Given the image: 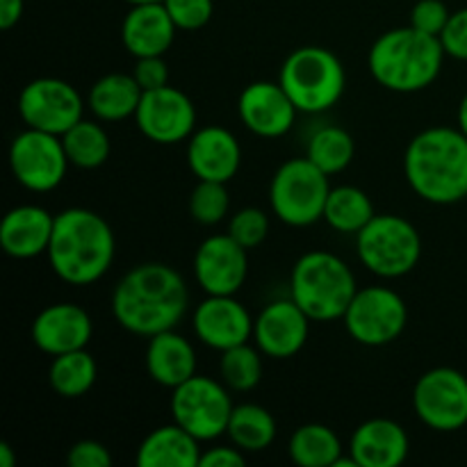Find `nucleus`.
I'll return each instance as SVG.
<instances>
[{
	"instance_id": "obj_42",
	"label": "nucleus",
	"mask_w": 467,
	"mask_h": 467,
	"mask_svg": "<svg viewBox=\"0 0 467 467\" xmlns=\"http://www.w3.org/2000/svg\"><path fill=\"white\" fill-rule=\"evenodd\" d=\"M26 0H0V30H12L23 16Z\"/></svg>"
},
{
	"instance_id": "obj_32",
	"label": "nucleus",
	"mask_w": 467,
	"mask_h": 467,
	"mask_svg": "<svg viewBox=\"0 0 467 467\" xmlns=\"http://www.w3.org/2000/svg\"><path fill=\"white\" fill-rule=\"evenodd\" d=\"M356 155L354 137L340 126H322L310 135L306 158L327 176L345 171Z\"/></svg>"
},
{
	"instance_id": "obj_33",
	"label": "nucleus",
	"mask_w": 467,
	"mask_h": 467,
	"mask_svg": "<svg viewBox=\"0 0 467 467\" xmlns=\"http://www.w3.org/2000/svg\"><path fill=\"white\" fill-rule=\"evenodd\" d=\"M260 354L263 351L258 347H251L249 342L222 351L219 377H222L223 386L235 392L254 390L260 379H263V358H260Z\"/></svg>"
},
{
	"instance_id": "obj_36",
	"label": "nucleus",
	"mask_w": 467,
	"mask_h": 467,
	"mask_svg": "<svg viewBox=\"0 0 467 467\" xmlns=\"http://www.w3.org/2000/svg\"><path fill=\"white\" fill-rule=\"evenodd\" d=\"M162 3L178 30L185 32H194L208 26L214 12L213 0H162Z\"/></svg>"
},
{
	"instance_id": "obj_9",
	"label": "nucleus",
	"mask_w": 467,
	"mask_h": 467,
	"mask_svg": "<svg viewBox=\"0 0 467 467\" xmlns=\"http://www.w3.org/2000/svg\"><path fill=\"white\" fill-rule=\"evenodd\" d=\"M171 392L173 422L181 424L196 441L213 442L226 433L235 404L231 401L223 381L194 374Z\"/></svg>"
},
{
	"instance_id": "obj_30",
	"label": "nucleus",
	"mask_w": 467,
	"mask_h": 467,
	"mask_svg": "<svg viewBox=\"0 0 467 467\" xmlns=\"http://www.w3.org/2000/svg\"><path fill=\"white\" fill-rule=\"evenodd\" d=\"M99 365L87 349L53 356L48 368V383L64 400H78L94 388Z\"/></svg>"
},
{
	"instance_id": "obj_37",
	"label": "nucleus",
	"mask_w": 467,
	"mask_h": 467,
	"mask_svg": "<svg viewBox=\"0 0 467 467\" xmlns=\"http://www.w3.org/2000/svg\"><path fill=\"white\" fill-rule=\"evenodd\" d=\"M450 16L451 12L447 9V5L442 0H420V3H415L413 12H410V26L415 30L424 32V35H431L441 39Z\"/></svg>"
},
{
	"instance_id": "obj_43",
	"label": "nucleus",
	"mask_w": 467,
	"mask_h": 467,
	"mask_svg": "<svg viewBox=\"0 0 467 467\" xmlns=\"http://www.w3.org/2000/svg\"><path fill=\"white\" fill-rule=\"evenodd\" d=\"M16 465V454H14L9 442H0V467H14Z\"/></svg>"
},
{
	"instance_id": "obj_2",
	"label": "nucleus",
	"mask_w": 467,
	"mask_h": 467,
	"mask_svg": "<svg viewBox=\"0 0 467 467\" xmlns=\"http://www.w3.org/2000/svg\"><path fill=\"white\" fill-rule=\"evenodd\" d=\"M117 240L108 219L87 208H67L55 214L53 237L46 255L59 281L85 287L109 272Z\"/></svg>"
},
{
	"instance_id": "obj_21",
	"label": "nucleus",
	"mask_w": 467,
	"mask_h": 467,
	"mask_svg": "<svg viewBox=\"0 0 467 467\" xmlns=\"http://www.w3.org/2000/svg\"><path fill=\"white\" fill-rule=\"evenodd\" d=\"M176 32V23L169 16L164 3L130 5V12L121 23L123 48L135 59L164 55L171 48Z\"/></svg>"
},
{
	"instance_id": "obj_27",
	"label": "nucleus",
	"mask_w": 467,
	"mask_h": 467,
	"mask_svg": "<svg viewBox=\"0 0 467 467\" xmlns=\"http://www.w3.org/2000/svg\"><path fill=\"white\" fill-rule=\"evenodd\" d=\"M374 203L360 187L340 185L331 187L324 208V222L337 233L345 235H356L363 231L374 217Z\"/></svg>"
},
{
	"instance_id": "obj_16",
	"label": "nucleus",
	"mask_w": 467,
	"mask_h": 467,
	"mask_svg": "<svg viewBox=\"0 0 467 467\" xmlns=\"http://www.w3.org/2000/svg\"><path fill=\"white\" fill-rule=\"evenodd\" d=\"M254 324L255 319L235 299V295H208L196 306L194 317H192V328L201 345L210 347L219 354L231 347L249 342L254 337Z\"/></svg>"
},
{
	"instance_id": "obj_29",
	"label": "nucleus",
	"mask_w": 467,
	"mask_h": 467,
	"mask_svg": "<svg viewBox=\"0 0 467 467\" xmlns=\"http://www.w3.org/2000/svg\"><path fill=\"white\" fill-rule=\"evenodd\" d=\"M226 436L242 451H265L276 438V420L265 406L237 404L228 420Z\"/></svg>"
},
{
	"instance_id": "obj_34",
	"label": "nucleus",
	"mask_w": 467,
	"mask_h": 467,
	"mask_svg": "<svg viewBox=\"0 0 467 467\" xmlns=\"http://www.w3.org/2000/svg\"><path fill=\"white\" fill-rule=\"evenodd\" d=\"M231 210V196H228L226 182L199 181L190 196V214L201 226H217L223 222Z\"/></svg>"
},
{
	"instance_id": "obj_20",
	"label": "nucleus",
	"mask_w": 467,
	"mask_h": 467,
	"mask_svg": "<svg viewBox=\"0 0 467 467\" xmlns=\"http://www.w3.org/2000/svg\"><path fill=\"white\" fill-rule=\"evenodd\" d=\"M187 164L199 181L228 182L242 164V146L231 130L205 126L187 140Z\"/></svg>"
},
{
	"instance_id": "obj_22",
	"label": "nucleus",
	"mask_w": 467,
	"mask_h": 467,
	"mask_svg": "<svg viewBox=\"0 0 467 467\" xmlns=\"http://www.w3.org/2000/svg\"><path fill=\"white\" fill-rule=\"evenodd\" d=\"M55 214L41 205H16L0 219V249L16 260H32L48 251Z\"/></svg>"
},
{
	"instance_id": "obj_14",
	"label": "nucleus",
	"mask_w": 467,
	"mask_h": 467,
	"mask_svg": "<svg viewBox=\"0 0 467 467\" xmlns=\"http://www.w3.org/2000/svg\"><path fill=\"white\" fill-rule=\"evenodd\" d=\"M135 123L141 135L160 146L187 141L196 130V108L185 91L167 85L141 94Z\"/></svg>"
},
{
	"instance_id": "obj_45",
	"label": "nucleus",
	"mask_w": 467,
	"mask_h": 467,
	"mask_svg": "<svg viewBox=\"0 0 467 467\" xmlns=\"http://www.w3.org/2000/svg\"><path fill=\"white\" fill-rule=\"evenodd\" d=\"M128 5H144V3H162V0H126Z\"/></svg>"
},
{
	"instance_id": "obj_35",
	"label": "nucleus",
	"mask_w": 467,
	"mask_h": 467,
	"mask_svg": "<svg viewBox=\"0 0 467 467\" xmlns=\"http://www.w3.org/2000/svg\"><path fill=\"white\" fill-rule=\"evenodd\" d=\"M228 235L240 242L244 249H255L269 235V217L260 208H242L228 222Z\"/></svg>"
},
{
	"instance_id": "obj_31",
	"label": "nucleus",
	"mask_w": 467,
	"mask_h": 467,
	"mask_svg": "<svg viewBox=\"0 0 467 467\" xmlns=\"http://www.w3.org/2000/svg\"><path fill=\"white\" fill-rule=\"evenodd\" d=\"M62 144L68 155V162L78 169L103 167L109 158V150H112L105 128L99 121H89V119H82L71 130L64 132Z\"/></svg>"
},
{
	"instance_id": "obj_8",
	"label": "nucleus",
	"mask_w": 467,
	"mask_h": 467,
	"mask_svg": "<svg viewBox=\"0 0 467 467\" xmlns=\"http://www.w3.org/2000/svg\"><path fill=\"white\" fill-rule=\"evenodd\" d=\"M331 182L308 158H292L278 167L269 185V205L283 223L306 228L324 219Z\"/></svg>"
},
{
	"instance_id": "obj_17",
	"label": "nucleus",
	"mask_w": 467,
	"mask_h": 467,
	"mask_svg": "<svg viewBox=\"0 0 467 467\" xmlns=\"http://www.w3.org/2000/svg\"><path fill=\"white\" fill-rule=\"evenodd\" d=\"M313 319L295 299H278L265 306L254 324L255 347L269 358H292L306 347Z\"/></svg>"
},
{
	"instance_id": "obj_5",
	"label": "nucleus",
	"mask_w": 467,
	"mask_h": 467,
	"mask_svg": "<svg viewBox=\"0 0 467 467\" xmlns=\"http://www.w3.org/2000/svg\"><path fill=\"white\" fill-rule=\"evenodd\" d=\"M356 292L354 272L336 254L308 251L292 267L290 296L313 322H336L345 317Z\"/></svg>"
},
{
	"instance_id": "obj_11",
	"label": "nucleus",
	"mask_w": 467,
	"mask_h": 467,
	"mask_svg": "<svg viewBox=\"0 0 467 467\" xmlns=\"http://www.w3.org/2000/svg\"><path fill=\"white\" fill-rule=\"evenodd\" d=\"M68 164L71 162L59 135L26 128L9 146V167L14 178L18 185L36 194L57 190L67 176Z\"/></svg>"
},
{
	"instance_id": "obj_39",
	"label": "nucleus",
	"mask_w": 467,
	"mask_h": 467,
	"mask_svg": "<svg viewBox=\"0 0 467 467\" xmlns=\"http://www.w3.org/2000/svg\"><path fill=\"white\" fill-rule=\"evenodd\" d=\"M68 467H109L112 454L108 447L99 441H80L71 445L67 454Z\"/></svg>"
},
{
	"instance_id": "obj_25",
	"label": "nucleus",
	"mask_w": 467,
	"mask_h": 467,
	"mask_svg": "<svg viewBox=\"0 0 467 467\" xmlns=\"http://www.w3.org/2000/svg\"><path fill=\"white\" fill-rule=\"evenodd\" d=\"M199 445L201 442L181 424H164L141 441L135 463L140 467H199Z\"/></svg>"
},
{
	"instance_id": "obj_26",
	"label": "nucleus",
	"mask_w": 467,
	"mask_h": 467,
	"mask_svg": "<svg viewBox=\"0 0 467 467\" xmlns=\"http://www.w3.org/2000/svg\"><path fill=\"white\" fill-rule=\"evenodd\" d=\"M144 89L137 85L135 76L128 73H108L91 85L87 105L99 121H126L135 117Z\"/></svg>"
},
{
	"instance_id": "obj_3",
	"label": "nucleus",
	"mask_w": 467,
	"mask_h": 467,
	"mask_svg": "<svg viewBox=\"0 0 467 467\" xmlns=\"http://www.w3.org/2000/svg\"><path fill=\"white\" fill-rule=\"evenodd\" d=\"M404 173L410 190L433 205L459 203L467 196V135L436 126L418 132L406 146Z\"/></svg>"
},
{
	"instance_id": "obj_18",
	"label": "nucleus",
	"mask_w": 467,
	"mask_h": 467,
	"mask_svg": "<svg viewBox=\"0 0 467 467\" xmlns=\"http://www.w3.org/2000/svg\"><path fill=\"white\" fill-rule=\"evenodd\" d=\"M296 112L299 109L295 108L281 82L255 80L246 85L237 99V114L246 130L265 140L287 135L295 126Z\"/></svg>"
},
{
	"instance_id": "obj_44",
	"label": "nucleus",
	"mask_w": 467,
	"mask_h": 467,
	"mask_svg": "<svg viewBox=\"0 0 467 467\" xmlns=\"http://www.w3.org/2000/svg\"><path fill=\"white\" fill-rule=\"evenodd\" d=\"M456 119H459V128L467 135V94L461 99L459 112H456Z\"/></svg>"
},
{
	"instance_id": "obj_24",
	"label": "nucleus",
	"mask_w": 467,
	"mask_h": 467,
	"mask_svg": "<svg viewBox=\"0 0 467 467\" xmlns=\"http://www.w3.org/2000/svg\"><path fill=\"white\" fill-rule=\"evenodd\" d=\"M144 365L149 377L158 386L169 388V390L185 383L194 374H199L196 372L194 347H192V342L185 336L176 333V328L149 337Z\"/></svg>"
},
{
	"instance_id": "obj_10",
	"label": "nucleus",
	"mask_w": 467,
	"mask_h": 467,
	"mask_svg": "<svg viewBox=\"0 0 467 467\" xmlns=\"http://www.w3.org/2000/svg\"><path fill=\"white\" fill-rule=\"evenodd\" d=\"M342 322L351 340L358 345L386 347L404 333L409 308L400 292L386 285H372L356 292Z\"/></svg>"
},
{
	"instance_id": "obj_41",
	"label": "nucleus",
	"mask_w": 467,
	"mask_h": 467,
	"mask_svg": "<svg viewBox=\"0 0 467 467\" xmlns=\"http://www.w3.org/2000/svg\"><path fill=\"white\" fill-rule=\"evenodd\" d=\"M246 463L244 451L235 445L210 447L201 454V467H242Z\"/></svg>"
},
{
	"instance_id": "obj_28",
	"label": "nucleus",
	"mask_w": 467,
	"mask_h": 467,
	"mask_svg": "<svg viewBox=\"0 0 467 467\" xmlns=\"http://www.w3.org/2000/svg\"><path fill=\"white\" fill-rule=\"evenodd\" d=\"M287 454L301 467H333L342 456V442L331 427L310 422L292 433Z\"/></svg>"
},
{
	"instance_id": "obj_12",
	"label": "nucleus",
	"mask_w": 467,
	"mask_h": 467,
	"mask_svg": "<svg viewBox=\"0 0 467 467\" xmlns=\"http://www.w3.org/2000/svg\"><path fill=\"white\" fill-rule=\"evenodd\" d=\"M413 410L433 431H459L467 424V377L454 368H433L413 388Z\"/></svg>"
},
{
	"instance_id": "obj_19",
	"label": "nucleus",
	"mask_w": 467,
	"mask_h": 467,
	"mask_svg": "<svg viewBox=\"0 0 467 467\" xmlns=\"http://www.w3.org/2000/svg\"><path fill=\"white\" fill-rule=\"evenodd\" d=\"M30 336L36 349L44 354H68V351L87 349L94 336V322L85 308L62 301V304L46 306L36 315Z\"/></svg>"
},
{
	"instance_id": "obj_4",
	"label": "nucleus",
	"mask_w": 467,
	"mask_h": 467,
	"mask_svg": "<svg viewBox=\"0 0 467 467\" xmlns=\"http://www.w3.org/2000/svg\"><path fill=\"white\" fill-rule=\"evenodd\" d=\"M445 48L441 39L409 27L383 32L369 48V73L383 89L415 94L438 80Z\"/></svg>"
},
{
	"instance_id": "obj_13",
	"label": "nucleus",
	"mask_w": 467,
	"mask_h": 467,
	"mask_svg": "<svg viewBox=\"0 0 467 467\" xmlns=\"http://www.w3.org/2000/svg\"><path fill=\"white\" fill-rule=\"evenodd\" d=\"M18 114L26 128L62 137L85 119V100L71 82L59 78H36L18 94Z\"/></svg>"
},
{
	"instance_id": "obj_40",
	"label": "nucleus",
	"mask_w": 467,
	"mask_h": 467,
	"mask_svg": "<svg viewBox=\"0 0 467 467\" xmlns=\"http://www.w3.org/2000/svg\"><path fill=\"white\" fill-rule=\"evenodd\" d=\"M135 76L137 85L144 91L160 89V87L169 85V67L164 62V55H158V57H140L135 64Z\"/></svg>"
},
{
	"instance_id": "obj_1",
	"label": "nucleus",
	"mask_w": 467,
	"mask_h": 467,
	"mask_svg": "<svg viewBox=\"0 0 467 467\" xmlns=\"http://www.w3.org/2000/svg\"><path fill=\"white\" fill-rule=\"evenodd\" d=\"M187 304L185 278L164 263L137 265L112 292V315L119 327L146 340L176 328L185 317Z\"/></svg>"
},
{
	"instance_id": "obj_38",
	"label": "nucleus",
	"mask_w": 467,
	"mask_h": 467,
	"mask_svg": "<svg viewBox=\"0 0 467 467\" xmlns=\"http://www.w3.org/2000/svg\"><path fill=\"white\" fill-rule=\"evenodd\" d=\"M441 44L445 48V55L467 62V7L451 12L441 35Z\"/></svg>"
},
{
	"instance_id": "obj_6",
	"label": "nucleus",
	"mask_w": 467,
	"mask_h": 467,
	"mask_svg": "<svg viewBox=\"0 0 467 467\" xmlns=\"http://www.w3.org/2000/svg\"><path fill=\"white\" fill-rule=\"evenodd\" d=\"M278 82L299 112L319 114L342 99L347 73L340 59L328 48L301 46L287 55Z\"/></svg>"
},
{
	"instance_id": "obj_15",
	"label": "nucleus",
	"mask_w": 467,
	"mask_h": 467,
	"mask_svg": "<svg viewBox=\"0 0 467 467\" xmlns=\"http://www.w3.org/2000/svg\"><path fill=\"white\" fill-rule=\"evenodd\" d=\"M249 249L228 233L205 237L194 254V278L205 295H237L249 276Z\"/></svg>"
},
{
	"instance_id": "obj_23",
	"label": "nucleus",
	"mask_w": 467,
	"mask_h": 467,
	"mask_svg": "<svg viewBox=\"0 0 467 467\" xmlns=\"http://www.w3.org/2000/svg\"><path fill=\"white\" fill-rule=\"evenodd\" d=\"M410 441L400 422L374 418L360 424L349 441V454L358 467H397L409 459Z\"/></svg>"
},
{
	"instance_id": "obj_7",
	"label": "nucleus",
	"mask_w": 467,
	"mask_h": 467,
	"mask_svg": "<svg viewBox=\"0 0 467 467\" xmlns=\"http://www.w3.org/2000/svg\"><path fill=\"white\" fill-rule=\"evenodd\" d=\"M356 254L368 272L381 278H401L418 267L422 237L418 228L400 214H374L372 222L356 233Z\"/></svg>"
}]
</instances>
